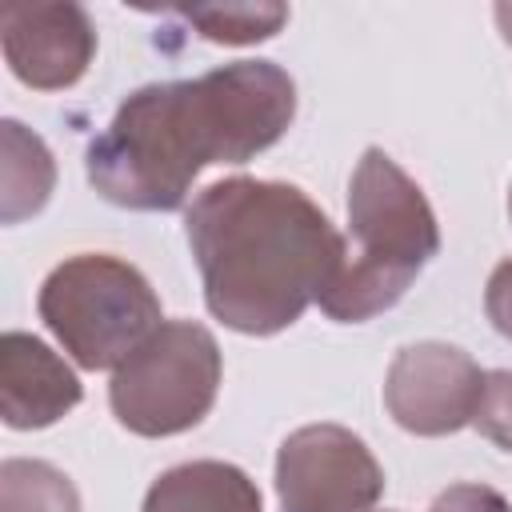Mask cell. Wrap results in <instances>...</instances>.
I'll return each mask as SVG.
<instances>
[{"mask_svg":"<svg viewBox=\"0 0 512 512\" xmlns=\"http://www.w3.org/2000/svg\"><path fill=\"white\" fill-rule=\"evenodd\" d=\"M296 84L268 60H236L200 80L132 92L88 144L92 188L144 212L180 208L204 164H244L284 136Z\"/></svg>","mask_w":512,"mask_h":512,"instance_id":"1","label":"cell"},{"mask_svg":"<svg viewBox=\"0 0 512 512\" xmlns=\"http://www.w3.org/2000/svg\"><path fill=\"white\" fill-rule=\"evenodd\" d=\"M188 244L216 320L272 336L300 320L344 268V240L292 184L220 180L188 208Z\"/></svg>","mask_w":512,"mask_h":512,"instance_id":"2","label":"cell"},{"mask_svg":"<svg viewBox=\"0 0 512 512\" xmlns=\"http://www.w3.org/2000/svg\"><path fill=\"white\" fill-rule=\"evenodd\" d=\"M348 224L356 252L320 296V308L340 324H360L408 292L436 256L440 232L424 192L380 148H368L352 172Z\"/></svg>","mask_w":512,"mask_h":512,"instance_id":"3","label":"cell"},{"mask_svg":"<svg viewBox=\"0 0 512 512\" xmlns=\"http://www.w3.org/2000/svg\"><path fill=\"white\" fill-rule=\"evenodd\" d=\"M40 316L84 368H120L156 328L160 300L116 256H72L40 288Z\"/></svg>","mask_w":512,"mask_h":512,"instance_id":"4","label":"cell"},{"mask_svg":"<svg viewBox=\"0 0 512 512\" xmlns=\"http://www.w3.org/2000/svg\"><path fill=\"white\" fill-rule=\"evenodd\" d=\"M220 388V352L192 320L160 324L112 376L108 400L136 436H176L200 424Z\"/></svg>","mask_w":512,"mask_h":512,"instance_id":"5","label":"cell"},{"mask_svg":"<svg viewBox=\"0 0 512 512\" xmlns=\"http://www.w3.org/2000/svg\"><path fill=\"white\" fill-rule=\"evenodd\" d=\"M384 476L360 436L336 424L292 432L276 456V492L284 512H368Z\"/></svg>","mask_w":512,"mask_h":512,"instance_id":"6","label":"cell"},{"mask_svg":"<svg viewBox=\"0 0 512 512\" xmlns=\"http://www.w3.org/2000/svg\"><path fill=\"white\" fill-rule=\"evenodd\" d=\"M476 360L448 344H412L388 368L384 404L392 420L416 436H444L476 420L484 396Z\"/></svg>","mask_w":512,"mask_h":512,"instance_id":"7","label":"cell"},{"mask_svg":"<svg viewBox=\"0 0 512 512\" xmlns=\"http://www.w3.org/2000/svg\"><path fill=\"white\" fill-rule=\"evenodd\" d=\"M0 32L8 68L44 92L76 84L96 48V32L76 4H8Z\"/></svg>","mask_w":512,"mask_h":512,"instance_id":"8","label":"cell"},{"mask_svg":"<svg viewBox=\"0 0 512 512\" xmlns=\"http://www.w3.org/2000/svg\"><path fill=\"white\" fill-rule=\"evenodd\" d=\"M0 396L4 424L12 428H44L80 404V384L40 340L24 332H8L0 348Z\"/></svg>","mask_w":512,"mask_h":512,"instance_id":"9","label":"cell"},{"mask_svg":"<svg viewBox=\"0 0 512 512\" xmlns=\"http://www.w3.org/2000/svg\"><path fill=\"white\" fill-rule=\"evenodd\" d=\"M144 512H260V492L236 464L192 460L148 488Z\"/></svg>","mask_w":512,"mask_h":512,"instance_id":"10","label":"cell"},{"mask_svg":"<svg viewBox=\"0 0 512 512\" xmlns=\"http://www.w3.org/2000/svg\"><path fill=\"white\" fill-rule=\"evenodd\" d=\"M0 500V512H80L68 476L40 460H4Z\"/></svg>","mask_w":512,"mask_h":512,"instance_id":"11","label":"cell"},{"mask_svg":"<svg viewBox=\"0 0 512 512\" xmlns=\"http://www.w3.org/2000/svg\"><path fill=\"white\" fill-rule=\"evenodd\" d=\"M204 40L216 44H256L284 28V4H224V8H184L180 12Z\"/></svg>","mask_w":512,"mask_h":512,"instance_id":"12","label":"cell"},{"mask_svg":"<svg viewBox=\"0 0 512 512\" xmlns=\"http://www.w3.org/2000/svg\"><path fill=\"white\" fill-rule=\"evenodd\" d=\"M488 440L512 452V372H492L484 380V396L472 420Z\"/></svg>","mask_w":512,"mask_h":512,"instance_id":"13","label":"cell"},{"mask_svg":"<svg viewBox=\"0 0 512 512\" xmlns=\"http://www.w3.org/2000/svg\"><path fill=\"white\" fill-rule=\"evenodd\" d=\"M432 512H512V504L488 484H452L436 496Z\"/></svg>","mask_w":512,"mask_h":512,"instance_id":"14","label":"cell"},{"mask_svg":"<svg viewBox=\"0 0 512 512\" xmlns=\"http://www.w3.org/2000/svg\"><path fill=\"white\" fill-rule=\"evenodd\" d=\"M484 308H488V320L496 324V332L512 340V260H504L492 272L488 292H484Z\"/></svg>","mask_w":512,"mask_h":512,"instance_id":"15","label":"cell"},{"mask_svg":"<svg viewBox=\"0 0 512 512\" xmlns=\"http://www.w3.org/2000/svg\"><path fill=\"white\" fill-rule=\"evenodd\" d=\"M496 20H500V32H504V40L512 44V8H508V4H500V8H496Z\"/></svg>","mask_w":512,"mask_h":512,"instance_id":"16","label":"cell"},{"mask_svg":"<svg viewBox=\"0 0 512 512\" xmlns=\"http://www.w3.org/2000/svg\"><path fill=\"white\" fill-rule=\"evenodd\" d=\"M508 216H512V192H508Z\"/></svg>","mask_w":512,"mask_h":512,"instance_id":"17","label":"cell"}]
</instances>
